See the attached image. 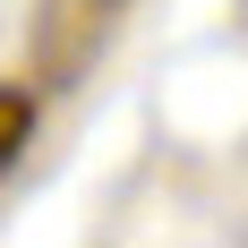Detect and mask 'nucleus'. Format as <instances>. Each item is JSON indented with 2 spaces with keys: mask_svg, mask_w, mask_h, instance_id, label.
<instances>
[{
  "mask_svg": "<svg viewBox=\"0 0 248 248\" xmlns=\"http://www.w3.org/2000/svg\"><path fill=\"white\" fill-rule=\"evenodd\" d=\"M26 146H34V94H26V86H0V163L17 171Z\"/></svg>",
  "mask_w": 248,
  "mask_h": 248,
  "instance_id": "obj_1",
  "label": "nucleus"
},
{
  "mask_svg": "<svg viewBox=\"0 0 248 248\" xmlns=\"http://www.w3.org/2000/svg\"><path fill=\"white\" fill-rule=\"evenodd\" d=\"M94 9H103V0H94Z\"/></svg>",
  "mask_w": 248,
  "mask_h": 248,
  "instance_id": "obj_2",
  "label": "nucleus"
}]
</instances>
